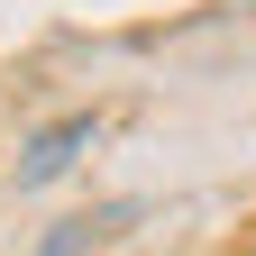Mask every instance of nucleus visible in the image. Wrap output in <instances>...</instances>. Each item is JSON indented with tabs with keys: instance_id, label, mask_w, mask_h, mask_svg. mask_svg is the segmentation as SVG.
I'll return each instance as SVG.
<instances>
[{
	"instance_id": "nucleus-1",
	"label": "nucleus",
	"mask_w": 256,
	"mask_h": 256,
	"mask_svg": "<svg viewBox=\"0 0 256 256\" xmlns=\"http://www.w3.org/2000/svg\"><path fill=\"white\" fill-rule=\"evenodd\" d=\"M82 146H101V119H92V110L46 119L37 138L18 146V192H37V183H55V174H74V156H82Z\"/></svg>"
},
{
	"instance_id": "nucleus-2",
	"label": "nucleus",
	"mask_w": 256,
	"mask_h": 256,
	"mask_svg": "<svg viewBox=\"0 0 256 256\" xmlns=\"http://www.w3.org/2000/svg\"><path fill=\"white\" fill-rule=\"evenodd\" d=\"M128 220H138V202H110V210H74V220H55V238H46L37 256H92L101 238H119Z\"/></svg>"
}]
</instances>
